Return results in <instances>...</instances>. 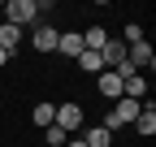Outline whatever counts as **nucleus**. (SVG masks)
Instances as JSON below:
<instances>
[{"mask_svg": "<svg viewBox=\"0 0 156 147\" xmlns=\"http://www.w3.org/2000/svg\"><path fill=\"white\" fill-rule=\"evenodd\" d=\"M17 39H22V30H17V26H9V22L0 26V48L9 52V56H13V48H17Z\"/></svg>", "mask_w": 156, "mask_h": 147, "instance_id": "nucleus-13", "label": "nucleus"}, {"mask_svg": "<svg viewBox=\"0 0 156 147\" xmlns=\"http://www.w3.org/2000/svg\"><path fill=\"white\" fill-rule=\"evenodd\" d=\"M126 61L139 69V74H143V69H152V65H156V56H152V43H147V39L130 43V48H126Z\"/></svg>", "mask_w": 156, "mask_h": 147, "instance_id": "nucleus-4", "label": "nucleus"}, {"mask_svg": "<svg viewBox=\"0 0 156 147\" xmlns=\"http://www.w3.org/2000/svg\"><path fill=\"white\" fill-rule=\"evenodd\" d=\"M139 108H143L139 100H126V95H122V100L113 104V113L104 117V125H108V130H117V125H134V117H139Z\"/></svg>", "mask_w": 156, "mask_h": 147, "instance_id": "nucleus-1", "label": "nucleus"}, {"mask_svg": "<svg viewBox=\"0 0 156 147\" xmlns=\"http://www.w3.org/2000/svg\"><path fill=\"white\" fill-rule=\"evenodd\" d=\"M5 13H9L5 22L22 30L26 22H35V17H39V5H35V0H9V5H5Z\"/></svg>", "mask_w": 156, "mask_h": 147, "instance_id": "nucleus-2", "label": "nucleus"}, {"mask_svg": "<svg viewBox=\"0 0 156 147\" xmlns=\"http://www.w3.org/2000/svg\"><path fill=\"white\" fill-rule=\"evenodd\" d=\"M52 125H61L65 134H78L83 130V104H56V121Z\"/></svg>", "mask_w": 156, "mask_h": 147, "instance_id": "nucleus-3", "label": "nucleus"}, {"mask_svg": "<svg viewBox=\"0 0 156 147\" xmlns=\"http://www.w3.org/2000/svg\"><path fill=\"white\" fill-rule=\"evenodd\" d=\"M30 121L39 125V130H48V125L56 121V104H48V100H39V104H35V113H30Z\"/></svg>", "mask_w": 156, "mask_h": 147, "instance_id": "nucleus-10", "label": "nucleus"}, {"mask_svg": "<svg viewBox=\"0 0 156 147\" xmlns=\"http://www.w3.org/2000/svg\"><path fill=\"white\" fill-rule=\"evenodd\" d=\"M56 52H65V56H83V35H78V30H65L61 35V39H56Z\"/></svg>", "mask_w": 156, "mask_h": 147, "instance_id": "nucleus-9", "label": "nucleus"}, {"mask_svg": "<svg viewBox=\"0 0 156 147\" xmlns=\"http://www.w3.org/2000/svg\"><path fill=\"white\" fill-rule=\"evenodd\" d=\"M44 138H48L52 147H65V138H69V134L61 130V125H48V130H44Z\"/></svg>", "mask_w": 156, "mask_h": 147, "instance_id": "nucleus-15", "label": "nucleus"}, {"mask_svg": "<svg viewBox=\"0 0 156 147\" xmlns=\"http://www.w3.org/2000/svg\"><path fill=\"white\" fill-rule=\"evenodd\" d=\"M78 65H83L87 74H104V61H100V52H87V48H83V56H78Z\"/></svg>", "mask_w": 156, "mask_h": 147, "instance_id": "nucleus-14", "label": "nucleus"}, {"mask_svg": "<svg viewBox=\"0 0 156 147\" xmlns=\"http://www.w3.org/2000/svg\"><path fill=\"white\" fill-rule=\"evenodd\" d=\"M95 87H100V95H104V100H113V104L122 100V78H117L113 69H104V74H95Z\"/></svg>", "mask_w": 156, "mask_h": 147, "instance_id": "nucleus-6", "label": "nucleus"}, {"mask_svg": "<svg viewBox=\"0 0 156 147\" xmlns=\"http://www.w3.org/2000/svg\"><path fill=\"white\" fill-rule=\"evenodd\" d=\"M65 147H87V143L83 138H65Z\"/></svg>", "mask_w": 156, "mask_h": 147, "instance_id": "nucleus-17", "label": "nucleus"}, {"mask_svg": "<svg viewBox=\"0 0 156 147\" xmlns=\"http://www.w3.org/2000/svg\"><path fill=\"white\" fill-rule=\"evenodd\" d=\"M0 65H9V52H5V48H0Z\"/></svg>", "mask_w": 156, "mask_h": 147, "instance_id": "nucleus-18", "label": "nucleus"}, {"mask_svg": "<svg viewBox=\"0 0 156 147\" xmlns=\"http://www.w3.org/2000/svg\"><path fill=\"white\" fill-rule=\"evenodd\" d=\"M83 143L87 147H113V130L108 125H91V130L83 134Z\"/></svg>", "mask_w": 156, "mask_h": 147, "instance_id": "nucleus-12", "label": "nucleus"}, {"mask_svg": "<svg viewBox=\"0 0 156 147\" xmlns=\"http://www.w3.org/2000/svg\"><path fill=\"white\" fill-rule=\"evenodd\" d=\"M56 39H61V30L48 26V22H39V26H35V35H30V43H35L39 52H56Z\"/></svg>", "mask_w": 156, "mask_h": 147, "instance_id": "nucleus-5", "label": "nucleus"}, {"mask_svg": "<svg viewBox=\"0 0 156 147\" xmlns=\"http://www.w3.org/2000/svg\"><path fill=\"white\" fill-rule=\"evenodd\" d=\"M100 61H104V69H117V65L126 61V43H122V39H113V35H108V43L100 48Z\"/></svg>", "mask_w": 156, "mask_h": 147, "instance_id": "nucleus-7", "label": "nucleus"}, {"mask_svg": "<svg viewBox=\"0 0 156 147\" xmlns=\"http://www.w3.org/2000/svg\"><path fill=\"white\" fill-rule=\"evenodd\" d=\"M134 130H139L143 138H152V134H156V104H152V100L139 108V117H134Z\"/></svg>", "mask_w": 156, "mask_h": 147, "instance_id": "nucleus-8", "label": "nucleus"}, {"mask_svg": "<svg viewBox=\"0 0 156 147\" xmlns=\"http://www.w3.org/2000/svg\"><path fill=\"white\" fill-rule=\"evenodd\" d=\"M104 43H108V30H104V26H87V30H83V48H87V52H100Z\"/></svg>", "mask_w": 156, "mask_h": 147, "instance_id": "nucleus-11", "label": "nucleus"}, {"mask_svg": "<svg viewBox=\"0 0 156 147\" xmlns=\"http://www.w3.org/2000/svg\"><path fill=\"white\" fill-rule=\"evenodd\" d=\"M139 39H143V26H139V22H130V26H126V48H130V43H139Z\"/></svg>", "mask_w": 156, "mask_h": 147, "instance_id": "nucleus-16", "label": "nucleus"}]
</instances>
